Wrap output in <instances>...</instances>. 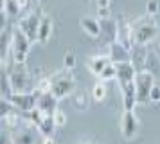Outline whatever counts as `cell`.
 <instances>
[{
	"instance_id": "cell-6",
	"label": "cell",
	"mask_w": 160,
	"mask_h": 144,
	"mask_svg": "<svg viewBox=\"0 0 160 144\" xmlns=\"http://www.w3.org/2000/svg\"><path fill=\"white\" fill-rule=\"evenodd\" d=\"M42 9L38 7V9H34V11H31L27 16H23V18H20L18 20V25L16 27L22 31L23 34L29 38L31 42L34 43L36 42V34H38V25H40V20H42Z\"/></svg>"
},
{
	"instance_id": "cell-21",
	"label": "cell",
	"mask_w": 160,
	"mask_h": 144,
	"mask_svg": "<svg viewBox=\"0 0 160 144\" xmlns=\"http://www.w3.org/2000/svg\"><path fill=\"white\" fill-rule=\"evenodd\" d=\"M13 144H34V135L29 130H16L11 133Z\"/></svg>"
},
{
	"instance_id": "cell-40",
	"label": "cell",
	"mask_w": 160,
	"mask_h": 144,
	"mask_svg": "<svg viewBox=\"0 0 160 144\" xmlns=\"http://www.w3.org/2000/svg\"><path fill=\"white\" fill-rule=\"evenodd\" d=\"M6 9V0H0V11H4Z\"/></svg>"
},
{
	"instance_id": "cell-26",
	"label": "cell",
	"mask_w": 160,
	"mask_h": 144,
	"mask_svg": "<svg viewBox=\"0 0 160 144\" xmlns=\"http://www.w3.org/2000/svg\"><path fill=\"white\" fill-rule=\"evenodd\" d=\"M6 14L8 16H20V13H22V9H20V6H18V2L16 0H6Z\"/></svg>"
},
{
	"instance_id": "cell-41",
	"label": "cell",
	"mask_w": 160,
	"mask_h": 144,
	"mask_svg": "<svg viewBox=\"0 0 160 144\" xmlns=\"http://www.w3.org/2000/svg\"><path fill=\"white\" fill-rule=\"evenodd\" d=\"M32 2H40V0H32Z\"/></svg>"
},
{
	"instance_id": "cell-7",
	"label": "cell",
	"mask_w": 160,
	"mask_h": 144,
	"mask_svg": "<svg viewBox=\"0 0 160 144\" xmlns=\"http://www.w3.org/2000/svg\"><path fill=\"white\" fill-rule=\"evenodd\" d=\"M38 95H40V92H38L36 88L31 90V92H13L11 97H9V103H11L16 110L27 114L29 110H32V108L36 106Z\"/></svg>"
},
{
	"instance_id": "cell-34",
	"label": "cell",
	"mask_w": 160,
	"mask_h": 144,
	"mask_svg": "<svg viewBox=\"0 0 160 144\" xmlns=\"http://www.w3.org/2000/svg\"><path fill=\"white\" fill-rule=\"evenodd\" d=\"M149 103H160V86L153 85L151 92H149Z\"/></svg>"
},
{
	"instance_id": "cell-11",
	"label": "cell",
	"mask_w": 160,
	"mask_h": 144,
	"mask_svg": "<svg viewBox=\"0 0 160 144\" xmlns=\"http://www.w3.org/2000/svg\"><path fill=\"white\" fill-rule=\"evenodd\" d=\"M58 101L59 99L52 92H40L36 106L40 108L45 115H52V114H54V110L58 108Z\"/></svg>"
},
{
	"instance_id": "cell-13",
	"label": "cell",
	"mask_w": 160,
	"mask_h": 144,
	"mask_svg": "<svg viewBox=\"0 0 160 144\" xmlns=\"http://www.w3.org/2000/svg\"><path fill=\"white\" fill-rule=\"evenodd\" d=\"M52 31H54V22H52L51 16H42L40 20V25H38V34H36V42L45 45V43L51 40Z\"/></svg>"
},
{
	"instance_id": "cell-32",
	"label": "cell",
	"mask_w": 160,
	"mask_h": 144,
	"mask_svg": "<svg viewBox=\"0 0 160 144\" xmlns=\"http://www.w3.org/2000/svg\"><path fill=\"white\" fill-rule=\"evenodd\" d=\"M4 121H6V124H8L11 130H15L16 124H18V115H16L15 112H9V114L4 117Z\"/></svg>"
},
{
	"instance_id": "cell-5",
	"label": "cell",
	"mask_w": 160,
	"mask_h": 144,
	"mask_svg": "<svg viewBox=\"0 0 160 144\" xmlns=\"http://www.w3.org/2000/svg\"><path fill=\"white\" fill-rule=\"evenodd\" d=\"M131 33H133V45H146L158 36V27L153 20H144L137 23V27L131 29Z\"/></svg>"
},
{
	"instance_id": "cell-15",
	"label": "cell",
	"mask_w": 160,
	"mask_h": 144,
	"mask_svg": "<svg viewBox=\"0 0 160 144\" xmlns=\"http://www.w3.org/2000/svg\"><path fill=\"white\" fill-rule=\"evenodd\" d=\"M101 22V38L104 43H112L117 40V22L113 18H104V20H99Z\"/></svg>"
},
{
	"instance_id": "cell-18",
	"label": "cell",
	"mask_w": 160,
	"mask_h": 144,
	"mask_svg": "<svg viewBox=\"0 0 160 144\" xmlns=\"http://www.w3.org/2000/svg\"><path fill=\"white\" fill-rule=\"evenodd\" d=\"M108 63H112V61H110V56H94V58H88L87 67H88V70L92 72L94 76H99L101 70Z\"/></svg>"
},
{
	"instance_id": "cell-8",
	"label": "cell",
	"mask_w": 160,
	"mask_h": 144,
	"mask_svg": "<svg viewBox=\"0 0 160 144\" xmlns=\"http://www.w3.org/2000/svg\"><path fill=\"white\" fill-rule=\"evenodd\" d=\"M140 130V121L133 110H122V121H121V133L126 141H133Z\"/></svg>"
},
{
	"instance_id": "cell-10",
	"label": "cell",
	"mask_w": 160,
	"mask_h": 144,
	"mask_svg": "<svg viewBox=\"0 0 160 144\" xmlns=\"http://www.w3.org/2000/svg\"><path fill=\"white\" fill-rule=\"evenodd\" d=\"M135 67L131 65V61H121V63H115V79L119 81V85H124V83H130L135 79Z\"/></svg>"
},
{
	"instance_id": "cell-2",
	"label": "cell",
	"mask_w": 160,
	"mask_h": 144,
	"mask_svg": "<svg viewBox=\"0 0 160 144\" xmlns=\"http://www.w3.org/2000/svg\"><path fill=\"white\" fill-rule=\"evenodd\" d=\"M31 40L23 34L18 27L13 29V38H11V58L15 63H25L31 50Z\"/></svg>"
},
{
	"instance_id": "cell-9",
	"label": "cell",
	"mask_w": 160,
	"mask_h": 144,
	"mask_svg": "<svg viewBox=\"0 0 160 144\" xmlns=\"http://www.w3.org/2000/svg\"><path fill=\"white\" fill-rule=\"evenodd\" d=\"M115 22H117V42L131 50V47H133V33H131L130 23L122 18V14Z\"/></svg>"
},
{
	"instance_id": "cell-36",
	"label": "cell",
	"mask_w": 160,
	"mask_h": 144,
	"mask_svg": "<svg viewBox=\"0 0 160 144\" xmlns=\"http://www.w3.org/2000/svg\"><path fill=\"white\" fill-rule=\"evenodd\" d=\"M0 144H13L11 135H9L8 131H0Z\"/></svg>"
},
{
	"instance_id": "cell-19",
	"label": "cell",
	"mask_w": 160,
	"mask_h": 144,
	"mask_svg": "<svg viewBox=\"0 0 160 144\" xmlns=\"http://www.w3.org/2000/svg\"><path fill=\"white\" fill-rule=\"evenodd\" d=\"M13 94V86H11V79H9V72L6 69H0V97L9 99Z\"/></svg>"
},
{
	"instance_id": "cell-14",
	"label": "cell",
	"mask_w": 160,
	"mask_h": 144,
	"mask_svg": "<svg viewBox=\"0 0 160 144\" xmlns=\"http://www.w3.org/2000/svg\"><path fill=\"white\" fill-rule=\"evenodd\" d=\"M110 47V61L112 63H121V61H130V58H131V52L130 49H126L124 45H121V43L117 42H112L108 45Z\"/></svg>"
},
{
	"instance_id": "cell-4",
	"label": "cell",
	"mask_w": 160,
	"mask_h": 144,
	"mask_svg": "<svg viewBox=\"0 0 160 144\" xmlns=\"http://www.w3.org/2000/svg\"><path fill=\"white\" fill-rule=\"evenodd\" d=\"M135 92H137V105H148L149 103V92L155 85V74L149 70H140L135 74Z\"/></svg>"
},
{
	"instance_id": "cell-23",
	"label": "cell",
	"mask_w": 160,
	"mask_h": 144,
	"mask_svg": "<svg viewBox=\"0 0 160 144\" xmlns=\"http://www.w3.org/2000/svg\"><path fill=\"white\" fill-rule=\"evenodd\" d=\"M72 106L76 110H87L88 106V95L83 90L81 92H72Z\"/></svg>"
},
{
	"instance_id": "cell-38",
	"label": "cell",
	"mask_w": 160,
	"mask_h": 144,
	"mask_svg": "<svg viewBox=\"0 0 160 144\" xmlns=\"http://www.w3.org/2000/svg\"><path fill=\"white\" fill-rule=\"evenodd\" d=\"M43 144H56L54 137H43Z\"/></svg>"
},
{
	"instance_id": "cell-35",
	"label": "cell",
	"mask_w": 160,
	"mask_h": 144,
	"mask_svg": "<svg viewBox=\"0 0 160 144\" xmlns=\"http://www.w3.org/2000/svg\"><path fill=\"white\" fill-rule=\"evenodd\" d=\"M8 23H9V16L6 14V11H0V33H4L8 29Z\"/></svg>"
},
{
	"instance_id": "cell-24",
	"label": "cell",
	"mask_w": 160,
	"mask_h": 144,
	"mask_svg": "<svg viewBox=\"0 0 160 144\" xmlns=\"http://www.w3.org/2000/svg\"><path fill=\"white\" fill-rule=\"evenodd\" d=\"M106 95H108V88H106V85H104V81L95 83L94 88H92V97H94V101L102 103V101L106 99Z\"/></svg>"
},
{
	"instance_id": "cell-3",
	"label": "cell",
	"mask_w": 160,
	"mask_h": 144,
	"mask_svg": "<svg viewBox=\"0 0 160 144\" xmlns=\"http://www.w3.org/2000/svg\"><path fill=\"white\" fill-rule=\"evenodd\" d=\"M9 79H11L13 92H31V90H34L31 72L25 69V63H15V67L9 72Z\"/></svg>"
},
{
	"instance_id": "cell-16",
	"label": "cell",
	"mask_w": 160,
	"mask_h": 144,
	"mask_svg": "<svg viewBox=\"0 0 160 144\" xmlns=\"http://www.w3.org/2000/svg\"><path fill=\"white\" fill-rule=\"evenodd\" d=\"M130 52H131L130 61H131V65L135 67V70H137V72L144 70L146 61H148V54H146L144 45H135V47H131Z\"/></svg>"
},
{
	"instance_id": "cell-25",
	"label": "cell",
	"mask_w": 160,
	"mask_h": 144,
	"mask_svg": "<svg viewBox=\"0 0 160 144\" xmlns=\"http://www.w3.org/2000/svg\"><path fill=\"white\" fill-rule=\"evenodd\" d=\"M43 117H45V114L38 106H34L32 110H29V112H27V121H29L34 128H38V126H40V122L43 121Z\"/></svg>"
},
{
	"instance_id": "cell-42",
	"label": "cell",
	"mask_w": 160,
	"mask_h": 144,
	"mask_svg": "<svg viewBox=\"0 0 160 144\" xmlns=\"http://www.w3.org/2000/svg\"><path fill=\"white\" fill-rule=\"evenodd\" d=\"M87 144H92V142H87Z\"/></svg>"
},
{
	"instance_id": "cell-30",
	"label": "cell",
	"mask_w": 160,
	"mask_h": 144,
	"mask_svg": "<svg viewBox=\"0 0 160 144\" xmlns=\"http://www.w3.org/2000/svg\"><path fill=\"white\" fill-rule=\"evenodd\" d=\"M76 54L74 52H67L65 56H63V69H67V70H72V69H76Z\"/></svg>"
},
{
	"instance_id": "cell-1",
	"label": "cell",
	"mask_w": 160,
	"mask_h": 144,
	"mask_svg": "<svg viewBox=\"0 0 160 144\" xmlns=\"http://www.w3.org/2000/svg\"><path fill=\"white\" fill-rule=\"evenodd\" d=\"M70 70H67L63 69L61 72H56L54 76H51L52 79V88L51 92L58 97V99H65L68 97L70 94L74 92V88H76V79H74L72 74H68Z\"/></svg>"
},
{
	"instance_id": "cell-28",
	"label": "cell",
	"mask_w": 160,
	"mask_h": 144,
	"mask_svg": "<svg viewBox=\"0 0 160 144\" xmlns=\"http://www.w3.org/2000/svg\"><path fill=\"white\" fill-rule=\"evenodd\" d=\"M51 88H52V79H51V76H45V78H42L40 81H38V85H36V90H38V92H51Z\"/></svg>"
},
{
	"instance_id": "cell-17",
	"label": "cell",
	"mask_w": 160,
	"mask_h": 144,
	"mask_svg": "<svg viewBox=\"0 0 160 144\" xmlns=\"http://www.w3.org/2000/svg\"><path fill=\"white\" fill-rule=\"evenodd\" d=\"M79 25H81V29H83L88 36H92V38H99V36H101V22H99V18L83 16L79 20Z\"/></svg>"
},
{
	"instance_id": "cell-29",
	"label": "cell",
	"mask_w": 160,
	"mask_h": 144,
	"mask_svg": "<svg viewBox=\"0 0 160 144\" xmlns=\"http://www.w3.org/2000/svg\"><path fill=\"white\" fill-rule=\"evenodd\" d=\"M52 117H54V122H56V126L58 128H63L67 124V115L63 110H59V108H56L54 110V114H52Z\"/></svg>"
},
{
	"instance_id": "cell-20",
	"label": "cell",
	"mask_w": 160,
	"mask_h": 144,
	"mask_svg": "<svg viewBox=\"0 0 160 144\" xmlns=\"http://www.w3.org/2000/svg\"><path fill=\"white\" fill-rule=\"evenodd\" d=\"M11 38H13V29L8 27L4 33H0V59H6L11 47Z\"/></svg>"
},
{
	"instance_id": "cell-27",
	"label": "cell",
	"mask_w": 160,
	"mask_h": 144,
	"mask_svg": "<svg viewBox=\"0 0 160 144\" xmlns=\"http://www.w3.org/2000/svg\"><path fill=\"white\" fill-rule=\"evenodd\" d=\"M101 81H110V79H115V63H108L104 69L101 70V74L97 76Z\"/></svg>"
},
{
	"instance_id": "cell-22",
	"label": "cell",
	"mask_w": 160,
	"mask_h": 144,
	"mask_svg": "<svg viewBox=\"0 0 160 144\" xmlns=\"http://www.w3.org/2000/svg\"><path fill=\"white\" fill-rule=\"evenodd\" d=\"M56 122H54V117L52 115H45L43 121L40 122V126H38V130H40V133L43 137H54V131H56Z\"/></svg>"
},
{
	"instance_id": "cell-37",
	"label": "cell",
	"mask_w": 160,
	"mask_h": 144,
	"mask_svg": "<svg viewBox=\"0 0 160 144\" xmlns=\"http://www.w3.org/2000/svg\"><path fill=\"white\" fill-rule=\"evenodd\" d=\"M16 2H18V6H20V9H27V7L31 6V2H32V0H16Z\"/></svg>"
},
{
	"instance_id": "cell-33",
	"label": "cell",
	"mask_w": 160,
	"mask_h": 144,
	"mask_svg": "<svg viewBox=\"0 0 160 144\" xmlns=\"http://www.w3.org/2000/svg\"><path fill=\"white\" fill-rule=\"evenodd\" d=\"M112 13H110V6H97V18L99 20H104V18H110Z\"/></svg>"
},
{
	"instance_id": "cell-12",
	"label": "cell",
	"mask_w": 160,
	"mask_h": 144,
	"mask_svg": "<svg viewBox=\"0 0 160 144\" xmlns=\"http://www.w3.org/2000/svg\"><path fill=\"white\" fill-rule=\"evenodd\" d=\"M121 94H122V110H135L137 106V92H135V83H124L121 85Z\"/></svg>"
},
{
	"instance_id": "cell-39",
	"label": "cell",
	"mask_w": 160,
	"mask_h": 144,
	"mask_svg": "<svg viewBox=\"0 0 160 144\" xmlns=\"http://www.w3.org/2000/svg\"><path fill=\"white\" fill-rule=\"evenodd\" d=\"M112 0H97V6H110Z\"/></svg>"
},
{
	"instance_id": "cell-31",
	"label": "cell",
	"mask_w": 160,
	"mask_h": 144,
	"mask_svg": "<svg viewBox=\"0 0 160 144\" xmlns=\"http://www.w3.org/2000/svg\"><path fill=\"white\" fill-rule=\"evenodd\" d=\"M157 13H158V0H148L146 2V14L155 16Z\"/></svg>"
}]
</instances>
